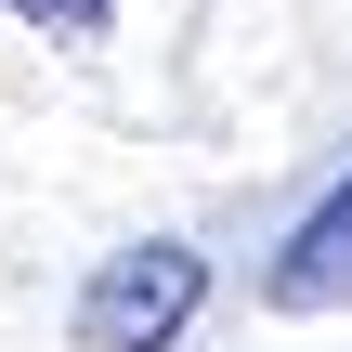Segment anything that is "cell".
<instances>
[{
  "instance_id": "1",
  "label": "cell",
  "mask_w": 352,
  "mask_h": 352,
  "mask_svg": "<svg viewBox=\"0 0 352 352\" xmlns=\"http://www.w3.org/2000/svg\"><path fill=\"white\" fill-rule=\"evenodd\" d=\"M196 300H209V261L183 248V235H144V248H118L91 287H78V352H183L196 327Z\"/></svg>"
},
{
  "instance_id": "2",
  "label": "cell",
  "mask_w": 352,
  "mask_h": 352,
  "mask_svg": "<svg viewBox=\"0 0 352 352\" xmlns=\"http://www.w3.org/2000/svg\"><path fill=\"white\" fill-rule=\"evenodd\" d=\"M340 287H352V170L314 196V222L287 235V261L261 274V300H274V314H314V300H340Z\"/></svg>"
},
{
  "instance_id": "3",
  "label": "cell",
  "mask_w": 352,
  "mask_h": 352,
  "mask_svg": "<svg viewBox=\"0 0 352 352\" xmlns=\"http://www.w3.org/2000/svg\"><path fill=\"white\" fill-rule=\"evenodd\" d=\"M13 26H39V39H104L118 26V0H0Z\"/></svg>"
}]
</instances>
